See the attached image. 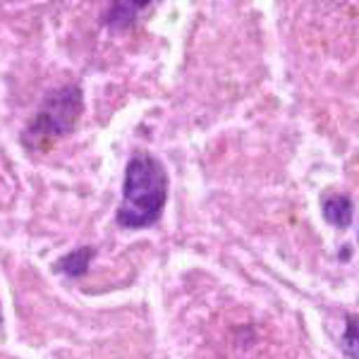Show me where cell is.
<instances>
[{
    "label": "cell",
    "mask_w": 359,
    "mask_h": 359,
    "mask_svg": "<svg viewBox=\"0 0 359 359\" xmlns=\"http://www.w3.org/2000/svg\"><path fill=\"white\" fill-rule=\"evenodd\" d=\"M91 259H94V247H79L57 262V271L69 278H79L86 273Z\"/></svg>",
    "instance_id": "5"
},
{
    "label": "cell",
    "mask_w": 359,
    "mask_h": 359,
    "mask_svg": "<svg viewBox=\"0 0 359 359\" xmlns=\"http://www.w3.org/2000/svg\"><path fill=\"white\" fill-rule=\"evenodd\" d=\"M0 318H3V316H0Z\"/></svg>",
    "instance_id": "7"
},
{
    "label": "cell",
    "mask_w": 359,
    "mask_h": 359,
    "mask_svg": "<svg viewBox=\"0 0 359 359\" xmlns=\"http://www.w3.org/2000/svg\"><path fill=\"white\" fill-rule=\"evenodd\" d=\"M343 350L347 357L359 359V318L355 316L347 318V326L343 333Z\"/></svg>",
    "instance_id": "6"
},
{
    "label": "cell",
    "mask_w": 359,
    "mask_h": 359,
    "mask_svg": "<svg viewBox=\"0 0 359 359\" xmlns=\"http://www.w3.org/2000/svg\"><path fill=\"white\" fill-rule=\"evenodd\" d=\"M168 199L165 168L151 154H137L125 168L123 204L118 208V225L127 230L149 228L161 218Z\"/></svg>",
    "instance_id": "1"
},
{
    "label": "cell",
    "mask_w": 359,
    "mask_h": 359,
    "mask_svg": "<svg viewBox=\"0 0 359 359\" xmlns=\"http://www.w3.org/2000/svg\"><path fill=\"white\" fill-rule=\"evenodd\" d=\"M321 213H323V218H326V223H331L333 228H338V230L350 228V225H352V216H355L350 196L338 194V192L323 196Z\"/></svg>",
    "instance_id": "3"
},
{
    "label": "cell",
    "mask_w": 359,
    "mask_h": 359,
    "mask_svg": "<svg viewBox=\"0 0 359 359\" xmlns=\"http://www.w3.org/2000/svg\"><path fill=\"white\" fill-rule=\"evenodd\" d=\"M79 113H82V91L77 86H65V89L53 91L43 101L36 120L27 130V147L36 149V151H41V149L46 151L55 139L72 132Z\"/></svg>",
    "instance_id": "2"
},
{
    "label": "cell",
    "mask_w": 359,
    "mask_h": 359,
    "mask_svg": "<svg viewBox=\"0 0 359 359\" xmlns=\"http://www.w3.org/2000/svg\"><path fill=\"white\" fill-rule=\"evenodd\" d=\"M149 3H137V0H120V3H111L106 13V25L108 27H125L130 22H135L142 10H147Z\"/></svg>",
    "instance_id": "4"
}]
</instances>
